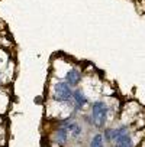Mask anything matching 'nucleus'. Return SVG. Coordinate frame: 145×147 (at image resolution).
<instances>
[{
  "instance_id": "obj_1",
  "label": "nucleus",
  "mask_w": 145,
  "mask_h": 147,
  "mask_svg": "<svg viewBox=\"0 0 145 147\" xmlns=\"http://www.w3.org/2000/svg\"><path fill=\"white\" fill-rule=\"evenodd\" d=\"M107 117V107L105 105V102H94L92 105V121L96 127H103L105 121Z\"/></svg>"
},
{
  "instance_id": "obj_2",
  "label": "nucleus",
  "mask_w": 145,
  "mask_h": 147,
  "mask_svg": "<svg viewBox=\"0 0 145 147\" xmlns=\"http://www.w3.org/2000/svg\"><path fill=\"white\" fill-rule=\"evenodd\" d=\"M72 97V91L67 82H57L54 87V98L57 101H68Z\"/></svg>"
},
{
  "instance_id": "obj_3",
  "label": "nucleus",
  "mask_w": 145,
  "mask_h": 147,
  "mask_svg": "<svg viewBox=\"0 0 145 147\" xmlns=\"http://www.w3.org/2000/svg\"><path fill=\"white\" fill-rule=\"evenodd\" d=\"M80 78H81V75L77 69H70L65 75V81L68 85H77L80 82Z\"/></svg>"
},
{
  "instance_id": "obj_4",
  "label": "nucleus",
  "mask_w": 145,
  "mask_h": 147,
  "mask_svg": "<svg viewBox=\"0 0 145 147\" xmlns=\"http://www.w3.org/2000/svg\"><path fill=\"white\" fill-rule=\"evenodd\" d=\"M67 131H68L67 127H60L57 130V133H55V141L58 144H64L67 141Z\"/></svg>"
},
{
  "instance_id": "obj_5",
  "label": "nucleus",
  "mask_w": 145,
  "mask_h": 147,
  "mask_svg": "<svg viewBox=\"0 0 145 147\" xmlns=\"http://www.w3.org/2000/svg\"><path fill=\"white\" fill-rule=\"evenodd\" d=\"M72 98L76 100L77 107H83V105H86V102H87V98L84 97V94H83L80 90H77V91L72 92Z\"/></svg>"
},
{
  "instance_id": "obj_6",
  "label": "nucleus",
  "mask_w": 145,
  "mask_h": 147,
  "mask_svg": "<svg viewBox=\"0 0 145 147\" xmlns=\"http://www.w3.org/2000/svg\"><path fill=\"white\" fill-rule=\"evenodd\" d=\"M115 147H133V141H132V138L128 134L123 138H120L119 141H116L115 143Z\"/></svg>"
},
{
  "instance_id": "obj_7",
  "label": "nucleus",
  "mask_w": 145,
  "mask_h": 147,
  "mask_svg": "<svg viewBox=\"0 0 145 147\" xmlns=\"http://www.w3.org/2000/svg\"><path fill=\"white\" fill-rule=\"evenodd\" d=\"M90 147H103V136H102V134H96V136L92 138Z\"/></svg>"
}]
</instances>
